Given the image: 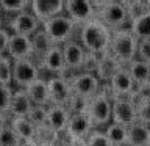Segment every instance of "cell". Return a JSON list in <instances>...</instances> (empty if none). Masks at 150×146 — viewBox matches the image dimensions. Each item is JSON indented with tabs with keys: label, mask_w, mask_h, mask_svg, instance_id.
Listing matches in <instances>:
<instances>
[{
	"label": "cell",
	"mask_w": 150,
	"mask_h": 146,
	"mask_svg": "<svg viewBox=\"0 0 150 146\" xmlns=\"http://www.w3.org/2000/svg\"><path fill=\"white\" fill-rule=\"evenodd\" d=\"M127 71H128L136 89L150 87V64L141 60H134L127 66Z\"/></svg>",
	"instance_id": "cell-20"
},
{
	"label": "cell",
	"mask_w": 150,
	"mask_h": 146,
	"mask_svg": "<svg viewBox=\"0 0 150 146\" xmlns=\"http://www.w3.org/2000/svg\"><path fill=\"white\" fill-rule=\"evenodd\" d=\"M61 49H63L66 68H67V75L83 72V71H89L88 69V61L92 60L94 57H91L83 49V46L80 44L78 39L67 41L66 44L61 46Z\"/></svg>",
	"instance_id": "cell-7"
},
{
	"label": "cell",
	"mask_w": 150,
	"mask_h": 146,
	"mask_svg": "<svg viewBox=\"0 0 150 146\" xmlns=\"http://www.w3.org/2000/svg\"><path fill=\"white\" fill-rule=\"evenodd\" d=\"M127 11H128V16H130V21L134 17L141 16V14H144L145 11H149V5L147 2H142V0H139V2H136V0H133V2H124Z\"/></svg>",
	"instance_id": "cell-36"
},
{
	"label": "cell",
	"mask_w": 150,
	"mask_h": 146,
	"mask_svg": "<svg viewBox=\"0 0 150 146\" xmlns=\"http://www.w3.org/2000/svg\"><path fill=\"white\" fill-rule=\"evenodd\" d=\"M21 146H39L35 140H28V141H22Z\"/></svg>",
	"instance_id": "cell-41"
},
{
	"label": "cell",
	"mask_w": 150,
	"mask_h": 146,
	"mask_svg": "<svg viewBox=\"0 0 150 146\" xmlns=\"http://www.w3.org/2000/svg\"><path fill=\"white\" fill-rule=\"evenodd\" d=\"M92 130V124L86 116V113H72L66 129V135L69 138H83L86 140Z\"/></svg>",
	"instance_id": "cell-19"
},
{
	"label": "cell",
	"mask_w": 150,
	"mask_h": 146,
	"mask_svg": "<svg viewBox=\"0 0 150 146\" xmlns=\"http://www.w3.org/2000/svg\"><path fill=\"white\" fill-rule=\"evenodd\" d=\"M64 146H88V145H86V140L83 138H69L67 137V141L64 143Z\"/></svg>",
	"instance_id": "cell-39"
},
{
	"label": "cell",
	"mask_w": 150,
	"mask_h": 146,
	"mask_svg": "<svg viewBox=\"0 0 150 146\" xmlns=\"http://www.w3.org/2000/svg\"><path fill=\"white\" fill-rule=\"evenodd\" d=\"M0 14H2V6H0Z\"/></svg>",
	"instance_id": "cell-43"
},
{
	"label": "cell",
	"mask_w": 150,
	"mask_h": 146,
	"mask_svg": "<svg viewBox=\"0 0 150 146\" xmlns=\"http://www.w3.org/2000/svg\"><path fill=\"white\" fill-rule=\"evenodd\" d=\"M0 28H3V17H2V14H0Z\"/></svg>",
	"instance_id": "cell-42"
},
{
	"label": "cell",
	"mask_w": 150,
	"mask_h": 146,
	"mask_svg": "<svg viewBox=\"0 0 150 146\" xmlns=\"http://www.w3.org/2000/svg\"><path fill=\"white\" fill-rule=\"evenodd\" d=\"M13 61L14 60H31L33 58V44L31 38L21 36V35H13L9 38V46H8V54Z\"/></svg>",
	"instance_id": "cell-17"
},
{
	"label": "cell",
	"mask_w": 150,
	"mask_h": 146,
	"mask_svg": "<svg viewBox=\"0 0 150 146\" xmlns=\"http://www.w3.org/2000/svg\"><path fill=\"white\" fill-rule=\"evenodd\" d=\"M112 116L111 121L124 127H131L138 122L136 104L131 97H112Z\"/></svg>",
	"instance_id": "cell-9"
},
{
	"label": "cell",
	"mask_w": 150,
	"mask_h": 146,
	"mask_svg": "<svg viewBox=\"0 0 150 146\" xmlns=\"http://www.w3.org/2000/svg\"><path fill=\"white\" fill-rule=\"evenodd\" d=\"M84 113L89 118L92 124V129H105L111 122L112 116V101L108 96L106 89L102 87L92 99L88 101V105L84 108Z\"/></svg>",
	"instance_id": "cell-4"
},
{
	"label": "cell",
	"mask_w": 150,
	"mask_h": 146,
	"mask_svg": "<svg viewBox=\"0 0 150 146\" xmlns=\"http://www.w3.org/2000/svg\"><path fill=\"white\" fill-rule=\"evenodd\" d=\"M110 54L120 63V66L127 68L131 61L136 60L138 55V39L130 31V28H120L114 30L111 35L110 42Z\"/></svg>",
	"instance_id": "cell-2"
},
{
	"label": "cell",
	"mask_w": 150,
	"mask_h": 146,
	"mask_svg": "<svg viewBox=\"0 0 150 146\" xmlns=\"http://www.w3.org/2000/svg\"><path fill=\"white\" fill-rule=\"evenodd\" d=\"M41 27H42V24L33 16V13L30 9L11 17V21L8 24V30L13 35H21V36H27V38H31L38 30H41Z\"/></svg>",
	"instance_id": "cell-14"
},
{
	"label": "cell",
	"mask_w": 150,
	"mask_h": 146,
	"mask_svg": "<svg viewBox=\"0 0 150 146\" xmlns=\"http://www.w3.org/2000/svg\"><path fill=\"white\" fill-rule=\"evenodd\" d=\"M97 11V19L110 28L111 31L130 27V16L124 2L106 0V2H94Z\"/></svg>",
	"instance_id": "cell-3"
},
{
	"label": "cell",
	"mask_w": 150,
	"mask_h": 146,
	"mask_svg": "<svg viewBox=\"0 0 150 146\" xmlns=\"http://www.w3.org/2000/svg\"><path fill=\"white\" fill-rule=\"evenodd\" d=\"M9 38H11V31L6 27L0 28V57L8 54V46H9Z\"/></svg>",
	"instance_id": "cell-38"
},
{
	"label": "cell",
	"mask_w": 150,
	"mask_h": 146,
	"mask_svg": "<svg viewBox=\"0 0 150 146\" xmlns=\"http://www.w3.org/2000/svg\"><path fill=\"white\" fill-rule=\"evenodd\" d=\"M0 6H2V13L14 17L30 9V0H0Z\"/></svg>",
	"instance_id": "cell-28"
},
{
	"label": "cell",
	"mask_w": 150,
	"mask_h": 146,
	"mask_svg": "<svg viewBox=\"0 0 150 146\" xmlns=\"http://www.w3.org/2000/svg\"><path fill=\"white\" fill-rule=\"evenodd\" d=\"M66 77H67L69 87L72 89V96L86 99V101L92 99L103 87V85L98 82V79L96 77V74L91 72V71L69 74V75H66Z\"/></svg>",
	"instance_id": "cell-6"
},
{
	"label": "cell",
	"mask_w": 150,
	"mask_h": 146,
	"mask_svg": "<svg viewBox=\"0 0 150 146\" xmlns=\"http://www.w3.org/2000/svg\"><path fill=\"white\" fill-rule=\"evenodd\" d=\"M31 44H33V57H38V60H41L47 52H49L55 44L49 39V36L45 35V31L42 30H38L35 35L31 36Z\"/></svg>",
	"instance_id": "cell-27"
},
{
	"label": "cell",
	"mask_w": 150,
	"mask_h": 146,
	"mask_svg": "<svg viewBox=\"0 0 150 146\" xmlns=\"http://www.w3.org/2000/svg\"><path fill=\"white\" fill-rule=\"evenodd\" d=\"M86 145L88 146H112L111 141L108 140L106 134L103 132V129H92L86 138Z\"/></svg>",
	"instance_id": "cell-33"
},
{
	"label": "cell",
	"mask_w": 150,
	"mask_h": 146,
	"mask_svg": "<svg viewBox=\"0 0 150 146\" xmlns=\"http://www.w3.org/2000/svg\"><path fill=\"white\" fill-rule=\"evenodd\" d=\"M6 126H9L8 115H5V113H0V130H2V129H5Z\"/></svg>",
	"instance_id": "cell-40"
},
{
	"label": "cell",
	"mask_w": 150,
	"mask_h": 146,
	"mask_svg": "<svg viewBox=\"0 0 150 146\" xmlns=\"http://www.w3.org/2000/svg\"><path fill=\"white\" fill-rule=\"evenodd\" d=\"M13 93H14V89L11 85H0V113L9 115Z\"/></svg>",
	"instance_id": "cell-32"
},
{
	"label": "cell",
	"mask_w": 150,
	"mask_h": 146,
	"mask_svg": "<svg viewBox=\"0 0 150 146\" xmlns=\"http://www.w3.org/2000/svg\"><path fill=\"white\" fill-rule=\"evenodd\" d=\"M150 145V127L142 122H134L128 127V145L127 146H149Z\"/></svg>",
	"instance_id": "cell-25"
},
{
	"label": "cell",
	"mask_w": 150,
	"mask_h": 146,
	"mask_svg": "<svg viewBox=\"0 0 150 146\" xmlns=\"http://www.w3.org/2000/svg\"><path fill=\"white\" fill-rule=\"evenodd\" d=\"M58 138H59V134H56L55 130H52L47 124L41 126V127H36L35 141L39 146H55Z\"/></svg>",
	"instance_id": "cell-29"
},
{
	"label": "cell",
	"mask_w": 150,
	"mask_h": 146,
	"mask_svg": "<svg viewBox=\"0 0 150 146\" xmlns=\"http://www.w3.org/2000/svg\"><path fill=\"white\" fill-rule=\"evenodd\" d=\"M103 132L106 134L108 140L111 141L112 146H127L128 145V129L120 124H116V122H110Z\"/></svg>",
	"instance_id": "cell-26"
},
{
	"label": "cell",
	"mask_w": 150,
	"mask_h": 146,
	"mask_svg": "<svg viewBox=\"0 0 150 146\" xmlns=\"http://www.w3.org/2000/svg\"><path fill=\"white\" fill-rule=\"evenodd\" d=\"M42 30L49 36V39L55 46H63L70 39H75V31H78V25L66 14L56 16L42 24Z\"/></svg>",
	"instance_id": "cell-5"
},
{
	"label": "cell",
	"mask_w": 150,
	"mask_h": 146,
	"mask_svg": "<svg viewBox=\"0 0 150 146\" xmlns=\"http://www.w3.org/2000/svg\"><path fill=\"white\" fill-rule=\"evenodd\" d=\"M64 14L69 16L78 27L84 25L92 19H97L96 5L92 0H66Z\"/></svg>",
	"instance_id": "cell-10"
},
{
	"label": "cell",
	"mask_w": 150,
	"mask_h": 146,
	"mask_svg": "<svg viewBox=\"0 0 150 146\" xmlns=\"http://www.w3.org/2000/svg\"><path fill=\"white\" fill-rule=\"evenodd\" d=\"M27 89V94L30 97L33 105L39 107H49L50 105V96H49V88H47V79H38L35 83H31Z\"/></svg>",
	"instance_id": "cell-22"
},
{
	"label": "cell",
	"mask_w": 150,
	"mask_h": 146,
	"mask_svg": "<svg viewBox=\"0 0 150 146\" xmlns=\"http://www.w3.org/2000/svg\"><path fill=\"white\" fill-rule=\"evenodd\" d=\"M136 60H141L144 63L150 64V39L138 41V55Z\"/></svg>",
	"instance_id": "cell-37"
},
{
	"label": "cell",
	"mask_w": 150,
	"mask_h": 146,
	"mask_svg": "<svg viewBox=\"0 0 150 146\" xmlns=\"http://www.w3.org/2000/svg\"><path fill=\"white\" fill-rule=\"evenodd\" d=\"M70 120V112L64 105H49L47 107V126L56 134H66Z\"/></svg>",
	"instance_id": "cell-18"
},
{
	"label": "cell",
	"mask_w": 150,
	"mask_h": 146,
	"mask_svg": "<svg viewBox=\"0 0 150 146\" xmlns=\"http://www.w3.org/2000/svg\"><path fill=\"white\" fill-rule=\"evenodd\" d=\"M47 88H49V96H50V105H64L72 99V89L69 87L67 77L66 75H53L47 77Z\"/></svg>",
	"instance_id": "cell-12"
},
{
	"label": "cell",
	"mask_w": 150,
	"mask_h": 146,
	"mask_svg": "<svg viewBox=\"0 0 150 146\" xmlns=\"http://www.w3.org/2000/svg\"><path fill=\"white\" fill-rule=\"evenodd\" d=\"M9 127L14 130L21 141H28V140H35L36 137V127L28 121L27 116H21V118H16V116H11L9 120Z\"/></svg>",
	"instance_id": "cell-23"
},
{
	"label": "cell",
	"mask_w": 150,
	"mask_h": 146,
	"mask_svg": "<svg viewBox=\"0 0 150 146\" xmlns=\"http://www.w3.org/2000/svg\"><path fill=\"white\" fill-rule=\"evenodd\" d=\"M39 64H36L33 60H14L13 61V83L17 88H28L31 83H35L38 79H41Z\"/></svg>",
	"instance_id": "cell-8"
},
{
	"label": "cell",
	"mask_w": 150,
	"mask_h": 146,
	"mask_svg": "<svg viewBox=\"0 0 150 146\" xmlns=\"http://www.w3.org/2000/svg\"><path fill=\"white\" fill-rule=\"evenodd\" d=\"M120 68H124V66H120L119 61H117L110 52H106L105 55L98 57V58L96 60L92 72L96 74V77L98 79V82H100L102 85H106V83H110V80L114 77V74Z\"/></svg>",
	"instance_id": "cell-16"
},
{
	"label": "cell",
	"mask_w": 150,
	"mask_h": 146,
	"mask_svg": "<svg viewBox=\"0 0 150 146\" xmlns=\"http://www.w3.org/2000/svg\"><path fill=\"white\" fill-rule=\"evenodd\" d=\"M130 31L138 41L150 39V9L130 21Z\"/></svg>",
	"instance_id": "cell-24"
},
{
	"label": "cell",
	"mask_w": 150,
	"mask_h": 146,
	"mask_svg": "<svg viewBox=\"0 0 150 146\" xmlns=\"http://www.w3.org/2000/svg\"><path fill=\"white\" fill-rule=\"evenodd\" d=\"M108 96L112 97H131L136 91V87L131 80L127 68H120L114 74V77L110 80V83L103 85Z\"/></svg>",
	"instance_id": "cell-11"
},
{
	"label": "cell",
	"mask_w": 150,
	"mask_h": 146,
	"mask_svg": "<svg viewBox=\"0 0 150 146\" xmlns=\"http://www.w3.org/2000/svg\"><path fill=\"white\" fill-rule=\"evenodd\" d=\"M64 3L66 0H30V11L41 24H44L64 14Z\"/></svg>",
	"instance_id": "cell-13"
},
{
	"label": "cell",
	"mask_w": 150,
	"mask_h": 146,
	"mask_svg": "<svg viewBox=\"0 0 150 146\" xmlns=\"http://www.w3.org/2000/svg\"><path fill=\"white\" fill-rule=\"evenodd\" d=\"M21 138L14 134V130L9 126L0 130V146H21Z\"/></svg>",
	"instance_id": "cell-35"
},
{
	"label": "cell",
	"mask_w": 150,
	"mask_h": 146,
	"mask_svg": "<svg viewBox=\"0 0 150 146\" xmlns=\"http://www.w3.org/2000/svg\"><path fill=\"white\" fill-rule=\"evenodd\" d=\"M39 69L49 72V77L53 75H67V68H66V61L63 55L61 46H53L47 54L39 60Z\"/></svg>",
	"instance_id": "cell-15"
},
{
	"label": "cell",
	"mask_w": 150,
	"mask_h": 146,
	"mask_svg": "<svg viewBox=\"0 0 150 146\" xmlns=\"http://www.w3.org/2000/svg\"><path fill=\"white\" fill-rule=\"evenodd\" d=\"M13 83V60L8 55L0 57V85Z\"/></svg>",
	"instance_id": "cell-30"
},
{
	"label": "cell",
	"mask_w": 150,
	"mask_h": 146,
	"mask_svg": "<svg viewBox=\"0 0 150 146\" xmlns=\"http://www.w3.org/2000/svg\"><path fill=\"white\" fill-rule=\"evenodd\" d=\"M112 31L98 19L86 22L84 25L78 27V41L83 49L94 58L105 55L110 50Z\"/></svg>",
	"instance_id": "cell-1"
},
{
	"label": "cell",
	"mask_w": 150,
	"mask_h": 146,
	"mask_svg": "<svg viewBox=\"0 0 150 146\" xmlns=\"http://www.w3.org/2000/svg\"><path fill=\"white\" fill-rule=\"evenodd\" d=\"M28 121L31 122L35 127H41L47 124V107H39L33 105V108L28 113Z\"/></svg>",
	"instance_id": "cell-31"
},
{
	"label": "cell",
	"mask_w": 150,
	"mask_h": 146,
	"mask_svg": "<svg viewBox=\"0 0 150 146\" xmlns=\"http://www.w3.org/2000/svg\"><path fill=\"white\" fill-rule=\"evenodd\" d=\"M136 112H138V122L150 127V99L136 101Z\"/></svg>",
	"instance_id": "cell-34"
},
{
	"label": "cell",
	"mask_w": 150,
	"mask_h": 146,
	"mask_svg": "<svg viewBox=\"0 0 150 146\" xmlns=\"http://www.w3.org/2000/svg\"><path fill=\"white\" fill-rule=\"evenodd\" d=\"M149 146H150V145H149Z\"/></svg>",
	"instance_id": "cell-44"
},
{
	"label": "cell",
	"mask_w": 150,
	"mask_h": 146,
	"mask_svg": "<svg viewBox=\"0 0 150 146\" xmlns=\"http://www.w3.org/2000/svg\"><path fill=\"white\" fill-rule=\"evenodd\" d=\"M33 108V104L27 94V89L23 88H16L13 93L11 99V107H9V115L21 118V116H28V113Z\"/></svg>",
	"instance_id": "cell-21"
}]
</instances>
